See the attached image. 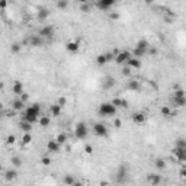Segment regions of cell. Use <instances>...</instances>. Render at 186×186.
I'll return each instance as SVG.
<instances>
[{
  "label": "cell",
  "mask_w": 186,
  "mask_h": 186,
  "mask_svg": "<svg viewBox=\"0 0 186 186\" xmlns=\"http://www.w3.org/2000/svg\"><path fill=\"white\" fill-rule=\"evenodd\" d=\"M121 73H122L124 77H130V76H131V68H130V67H124Z\"/></svg>",
  "instance_id": "b9f144b4"
},
{
  "label": "cell",
  "mask_w": 186,
  "mask_h": 186,
  "mask_svg": "<svg viewBox=\"0 0 186 186\" xmlns=\"http://www.w3.org/2000/svg\"><path fill=\"white\" fill-rule=\"evenodd\" d=\"M116 109H118V108H116L115 105H112V102H103V103L99 105L97 112H99L100 116L108 118V116H114V115L116 114Z\"/></svg>",
  "instance_id": "7a4b0ae2"
},
{
  "label": "cell",
  "mask_w": 186,
  "mask_h": 186,
  "mask_svg": "<svg viewBox=\"0 0 186 186\" xmlns=\"http://www.w3.org/2000/svg\"><path fill=\"white\" fill-rule=\"evenodd\" d=\"M73 186H83V183H81V182H77V180H76V183H74Z\"/></svg>",
  "instance_id": "f5cc1de1"
},
{
  "label": "cell",
  "mask_w": 186,
  "mask_h": 186,
  "mask_svg": "<svg viewBox=\"0 0 186 186\" xmlns=\"http://www.w3.org/2000/svg\"><path fill=\"white\" fill-rule=\"evenodd\" d=\"M32 143V135H31V132H25L23 135H22V144L26 145V144H31Z\"/></svg>",
  "instance_id": "e575fe53"
},
{
  "label": "cell",
  "mask_w": 186,
  "mask_h": 186,
  "mask_svg": "<svg viewBox=\"0 0 186 186\" xmlns=\"http://www.w3.org/2000/svg\"><path fill=\"white\" fill-rule=\"evenodd\" d=\"M154 166H156L159 170H164L166 169V161L163 160V159H160V157H159V159H156V160H154Z\"/></svg>",
  "instance_id": "f546056e"
},
{
  "label": "cell",
  "mask_w": 186,
  "mask_h": 186,
  "mask_svg": "<svg viewBox=\"0 0 186 186\" xmlns=\"http://www.w3.org/2000/svg\"><path fill=\"white\" fill-rule=\"evenodd\" d=\"M115 83H116V80H115L112 76H105L103 77V80H102V89L110 90L115 86Z\"/></svg>",
  "instance_id": "7c38bea8"
},
{
  "label": "cell",
  "mask_w": 186,
  "mask_h": 186,
  "mask_svg": "<svg viewBox=\"0 0 186 186\" xmlns=\"http://www.w3.org/2000/svg\"><path fill=\"white\" fill-rule=\"evenodd\" d=\"M147 54V51H143V50H138V48H134V51H132V55H134V58H143L144 55Z\"/></svg>",
  "instance_id": "836d02e7"
},
{
  "label": "cell",
  "mask_w": 186,
  "mask_h": 186,
  "mask_svg": "<svg viewBox=\"0 0 186 186\" xmlns=\"http://www.w3.org/2000/svg\"><path fill=\"white\" fill-rule=\"evenodd\" d=\"M179 174H180V178H182V179H186V167H185V166H183L182 169H180Z\"/></svg>",
  "instance_id": "c3c4849f"
},
{
  "label": "cell",
  "mask_w": 186,
  "mask_h": 186,
  "mask_svg": "<svg viewBox=\"0 0 186 186\" xmlns=\"http://www.w3.org/2000/svg\"><path fill=\"white\" fill-rule=\"evenodd\" d=\"M50 9H46V7H39L38 9V12H37V17H38V21L44 22L46 21L48 17H50Z\"/></svg>",
  "instance_id": "9a60e30c"
},
{
  "label": "cell",
  "mask_w": 186,
  "mask_h": 186,
  "mask_svg": "<svg viewBox=\"0 0 186 186\" xmlns=\"http://www.w3.org/2000/svg\"><path fill=\"white\" fill-rule=\"evenodd\" d=\"M109 17L112 19V21H118V19H119V13L118 12H112L109 15Z\"/></svg>",
  "instance_id": "bcb514c9"
},
{
  "label": "cell",
  "mask_w": 186,
  "mask_h": 186,
  "mask_svg": "<svg viewBox=\"0 0 186 186\" xmlns=\"http://www.w3.org/2000/svg\"><path fill=\"white\" fill-rule=\"evenodd\" d=\"M55 140L58 141V144H61V145H63V144L67 143V134H64V132H60L58 135L55 137Z\"/></svg>",
  "instance_id": "d590c367"
},
{
  "label": "cell",
  "mask_w": 186,
  "mask_h": 186,
  "mask_svg": "<svg viewBox=\"0 0 186 186\" xmlns=\"http://www.w3.org/2000/svg\"><path fill=\"white\" fill-rule=\"evenodd\" d=\"M85 151H86V154H92V153H93V145H92V144H86V145H85Z\"/></svg>",
  "instance_id": "7bdbcfd3"
},
{
  "label": "cell",
  "mask_w": 186,
  "mask_h": 186,
  "mask_svg": "<svg viewBox=\"0 0 186 186\" xmlns=\"http://www.w3.org/2000/svg\"><path fill=\"white\" fill-rule=\"evenodd\" d=\"M114 4H115L114 0H97L96 3H95V6H96L99 10H102V12H106V10H109Z\"/></svg>",
  "instance_id": "ba28073f"
},
{
  "label": "cell",
  "mask_w": 186,
  "mask_h": 186,
  "mask_svg": "<svg viewBox=\"0 0 186 186\" xmlns=\"http://www.w3.org/2000/svg\"><path fill=\"white\" fill-rule=\"evenodd\" d=\"M148 182L151 183V186H157L159 183H161V180H163V178H161L160 174H156V173H150L147 176Z\"/></svg>",
  "instance_id": "d6986e66"
},
{
  "label": "cell",
  "mask_w": 186,
  "mask_h": 186,
  "mask_svg": "<svg viewBox=\"0 0 186 186\" xmlns=\"http://www.w3.org/2000/svg\"><path fill=\"white\" fill-rule=\"evenodd\" d=\"M41 118V105L39 103H34L31 106H26V109L22 112V121H26L34 125L35 122H38Z\"/></svg>",
  "instance_id": "6da1fadb"
},
{
  "label": "cell",
  "mask_w": 186,
  "mask_h": 186,
  "mask_svg": "<svg viewBox=\"0 0 186 186\" xmlns=\"http://www.w3.org/2000/svg\"><path fill=\"white\" fill-rule=\"evenodd\" d=\"M80 10L85 13H89L90 10H92V3H89V2H83V3H80Z\"/></svg>",
  "instance_id": "d6a6232c"
},
{
  "label": "cell",
  "mask_w": 186,
  "mask_h": 186,
  "mask_svg": "<svg viewBox=\"0 0 186 186\" xmlns=\"http://www.w3.org/2000/svg\"><path fill=\"white\" fill-rule=\"evenodd\" d=\"M25 44H28L31 46H41L44 44V38L39 37V35H31L29 38L25 41Z\"/></svg>",
  "instance_id": "9c48e42d"
},
{
  "label": "cell",
  "mask_w": 186,
  "mask_h": 186,
  "mask_svg": "<svg viewBox=\"0 0 186 186\" xmlns=\"http://www.w3.org/2000/svg\"><path fill=\"white\" fill-rule=\"evenodd\" d=\"M54 34H55V29H54V26H52V25L42 26V28L39 29V32H38V35H39V37H42L44 39H45V38H52Z\"/></svg>",
  "instance_id": "8992f818"
},
{
  "label": "cell",
  "mask_w": 186,
  "mask_h": 186,
  "mask_svg": "<svg viewBox=\"0 0 186 186\" xmlns=\"http://www.w3.org/2000/svg\"><path fill=\"white\" fill-rule=\"evenodd\" d=\"M10 51H12V54H17V52L21 51V44L13 42L12 45H10Z\"/></svg>",
  "instance_id": "f35d334b"
},
{
  "label": "cell",
  "mask_w": 186,
  "mask_h": 186,
  "mask_svg": "<svg viewBox=\"0 0 186 186\" xmlns=\"http://www.w3.org/2000/svg\"><path fill=\"white\" fill-rule=\"evenodd\" d=\"M186 96V92L183 89H179L178 86L174 87V93H173V97H185Z\"/></svg>",
  "instance_id": "8d00e7d4"
},
{
  "label": "cell",
  "mask_w": 186,
  "mask_h": 186,
  "mask_svg": "<svg viewBox=\"0 0 186 186\" xmlns=\"http://www.w3.org/2000/svg\"><path fill=\"white\" fill-rule=\"evenodd\" d=\"M131 119H132V122L137 124V125H143L147 121V115L144 114V112H134L131 115Z\"/></svg>",
  "instance_id": "8fae6325"
},
{
  "label": "cell",
  "mask_w": 186,
  "mask_h": 186,
  "mask_svg": "<svg viewBox=\"0 0 186 186\" xmlns=\"http://www.w3.org/2000/svg\"><path fill=\"white\" fill-rule=\"evenodd\" d=\"M174 147L176 148H186V140L185 138H178L176 143H174Z\"/></svg>",
  "instance_id": "74e56055"
},
{
  "label": "cell",
  "mask_w": 186,
  "mask_h": 186,
  "mask_svg": "<svg viewBox=\"0 0 186 186\" xmlns=\"http://www.w3.org/2000/svg\"><path fill=\"white\" fill-rule=\"evenodd\" d=\"M6 6H7V2H6V0H2V2H0V7L4 9Z\"/></svg>",
  "instance_id": "816d5d0a"
},
{
  "label": "cell",
  "mask_w": 186,
  "mask_h": 186,
  "mask_svg": "<svg viewBox=\"0 0 186 186\" xmlns=\"http://www.w3.org/2000/svg\"><path fill=\"white\" fill-rule=\"evenodd\" d=\"M61 106L58 105V103H54V105H51L50 106V114L51 116H60V114H61Z\"/></svg>",
  "instance_id": "d4e9b609"
},
{
  "label": "cell",
  "mask_w": 186,
  "mask_h": 186,
  "mask_svg": "<svg viewBox=\"0 0 186 186\" xmlns=\"http://www.w3.org/2000/svg\"><path fill=\"white\" fill-rule=\"evenodd\" d=\"M119 51L118 50H114V51H108V52H103V54H99L96 57V63L99 66H105V64L110 63V61H115V57L118 54Z\"/></svg>",
  "instance_id": "3957f363"
},
{
  "label": "cell",
  "mask_w": 186,
  "mask_h": 186,
  "mask_svg": "<svg viewBox=\"0 0 186 186\" xmlns=\"http://www.w3.org/2000/svg\"><path fill=\"white\" fill-rule=\"evenodd\" d=\"M135 48H138V50H143V51H147V52H148V50H150V44H148L147 39H140L138 42H137Z\"/></svg>",
  "instance_id": "484cf974"
},
{
  "label": "cell",
  "mask_w": 186,
  "mask_h": 186,
  "mask_svg": "<svg viewBox=\"0 0 186 186\" xmlns=\"http://www.w3.org/2000/svg\"><path fill=\"white\" fill-rule=\"evenodd\" d=\"M128 173H130V169H128L125 164H121L114 174L115 182L116 183H125L128 180Z\"/></svg>",
  "instance_id": "277c9868"
},
{
  "label": "cell",
  "mask_w": 186,
  "mask_h": 186,
  "mask_svg": "<svg viewBox=\"0 0 186 186\" xmlns=\"http://www.w3.org/2000/svg\"><path fill=\"white\" fill-rule=\"evenodd\" d=\"M19 128L22 130V132L25 134V132H31L32 131V124L26 122V121H21V124H19Z\"/></svg>",
  "instance_id": "83f0119b"
},
{
  "label": "cell",
  "mask_w": 186,
  "mask_h": 186,
  "mask_svg": "<svg viewBox=\"0 0 186 186\" xmlns=\"http://www.w3.org/2000/svg\"><path fill=\"white\" fill-rule=\"evenodd\" d=\"M17 178V170L16 169H7L4 172V179L7 180V182H12L15 179Z\"/></svg>",
  "instance_id": "7402d4cb"
},
{
  "label": "cell",
  "mask_w": 186,
  "mask_h": 186,
  "mask_svg": "<svg viewBox=\"0 0 186 186\" xmlns=\"http://www.w3.org/2000/svg\"><path fill=\"white\" fill-rule=\"evenodd\" d=\"M57 103H58L61 108H64V106H66V103H67V99H66V97H60L58 100H57Z\"/></svg>",
  "instance_id": "f6af8a7d"
},
{
  "label": "cell",
  "mask_w": 186,
  "mask_h": 186,
  "mask_svg": "<svg viewBox=\"0 0 186 186\" xmlns=\"http://www.w3.org/2000/svg\"><path fill=\"white\" fill-rule=\"evenodd\" d=\"M93 132H95L97 137H108V128L100 122H97L93 125Z\"/></svg>",
  "instance_id": "30bf717a"
},
{
  "label": "cell",
  "mask_w": 186,
  "mask_h": 186,
  "mask_svg": "<svg viewBox=\"0 0 186 186\" xmlns=\"http://www.w3.org/2000/svg\"><path fill=\"white\" fill-rule=\"evenodd\" d=\"M6 186H12V185H6Z\"/></svg>",
  "instance_id": "11a10c76"
},
{
  "label": "cell",
  "mask_w": 186,
  "mask_h": 186,
  "mask_svg": "<svg viewBox=\"0 0 186 186\" xmlns=\"http://www.w3.org/2000/svg\"><path fill=\"white\" fill-rule=\"evenodd\" d=\"M114 127H115V128H121V127H122V121H121L119 118H116V119L114 121Z\"/></svg>",
  "instance_id": "7dc6e473"
},
{
  "label": "cell",
  "mask_w": 186,
  "mask_h": 186,
  "mask_svg": "<svg viewBox=\"0 0 186 186\" xmlns=\"http://www.w3.org/2000/svg\"><path fill=\"white\" fill-rule=\"evenodd\" d=\"M38 122H39V125H41L42 128H46L51 124V116H41Z\"/></svg>",
  "instance_id": "f1b7e54d"
},
{
  "label": "cell",
  "mask_w": 186,
  "mask_h": 186,
  "mask_svg": "<svg viewBox=\"0 0 186 186\" xmlns=\"http://www.w3.org/2000/svg\"><path fill=\"white\" fill-rule=\"evenodd\" d=\"M63 183L66 186H73L74 183H76V179H74V176H73V174H64Z\"/></svg>",
  "instance_id": "4316f807"
},
{
  "label": "cell",
  "mask_w": 186,
  "mask_h": 186,
  "mask_svg": "<svg viewBox=\"0 0 186 186\" xmlns=\"http://www.w3.org/2000/svg\"><path fill=\"white\" fill-rule=\"evenodd\" d=\"M173 154L176 156V159H178L179 161H182V163H185L186 160V148H173Z\"/></svg>",
  "instance_id": "e0dca14e"
},
{
  "label": "cell",
  "mask_w": 186,
  "mask_h": 186,
  "mask_svg": "<svg viewBox=\"0 0 186 186\" xmlns=\"http://www.w3.org/2000/svg\"><path fill=\"white\" fill-rule=\"evenodd\" d=\"M12 93H15V95H17V96H21L22 93H25L23 92V83L22 81H15L12 86Z\"/></svg>",
  "instance_id": "44dd1931"
},
{
  "label": "cell",
  "mask_w": 186,
  "mask_h": 186,
  "mask_svg": "<svg viewBox=\"0 0 186 186\" xmlns=\"http://www.w3.org/2000/svg\"><path fill=\"white\" fill-rule=\"evenodd\" d=\"M60 148H61V144H58L57 140H50V141H46V151L58 153Z\"/></svg>",
  "instance_id": "4fadbf2b"
},
{
  "label": "cell",
  "mask_w": 186,
  "mask_h": 186,
  "mask_svg": "<svg viewBox=\"0 0 186 186\" xmlns=\"http://www.w3.org/2000/svg\"><path fill=\"white\" fill-rule=\"evenodd\" d=\"M141 60L138 58H134V57H131V58L128 60V63H127V67H130L131 70H140L141 68Z\"/></svg>",
  "instance_id": "2e32d148"
},
{
  "label": "cell",
  "mask_w": 186,
  "mask_h": 186,
  "mask_svg": "<svg viewBox=\"0 0 186 186\" xmlns=\"http://www.w3.org/2000/svg\"><path fill=\"white\" fill-rule=\"evenodd\" d=\"M130 58H131V52H130V51H127V50L119 51L118 54H116V57H115V63L116 64H127Z\"/></svg>",
  "instance_id": "52a82bcc"
},
{
  "label": "cell",
  "mask_w": 186,
  "mask_h": 186,
  "mask_svg": "<svg viewBox=\"0 0 186 186\" xmlns=\"http://www.w3.org/2000/svg\"><path fill=\"white\" fill-rule=\"evenodd\" d=\"M79 48H80V42L79 41H70V42L66 44V50L68 52H77Z\"/></svg>",
  "instance_id": "ffe728a7"
},
{
  "label": "cell",
  "mask_w": 186,
  "mask_h": 186,
  "mask_svg": "<svg viewBox=\"0 0 186 186\" xmlns=\"http://www.w3.org/2000/svg\"><path fill=\"white\" fill-rule=\"evenodd\" d=\"M19 99H21L22 102H25V103H26V102L29 100V95H28V93H22L21 96H19Z\"/></svg>",
  "instance_id": "ee69618b"
},
{
  "label": "cell",
  "mask_w": 186,
  "mask_h": 186,
  "mask_svg": "<svg viewBox=\"0 0 186 186\" xmlns=\"http://www.w3.org/2000/svg\"><path fill=\"white\" fill-rule=\"evenodd\" d=\"M112 105H115L116 108H127L128 102L125 99H121V97H114L112 99Z\"/></svg>",
  "instance_id": "cb8c5ba5"
},
{
  "label": "cell",
  "mask_w": 186,
  "mask_h": 186,
  "mask_svg": "<svg viewBox=\"0 0 186 186\" xmlns=\"http://www.w3.org/2000/svg\"><path fill=\"white\" fill-rule=\"evenodd\" d=\"M15 141H16V137L15 135H9L7 137V144H13Z\"/></svg>",
  "instance_id": "681fc988"
},
{
  "label": "cell",
  "mask_w": 186,
  "mask_h": 186,
  "mask_svg": "<svg viewBox=\"0 0 186 186\" xmlns=\"http://www.w3.org/2000/svg\"><path fill=\"white\" fill-rule=\"evenodd\" d=\"M87 134H89V128H87V125L85 122H79L74 127V135H76V138L85 140L87 137Z\"/></svg>",
  "instance_id": "5b68a950"
},
{
  "label": "cell",
  "mask_w": 186,
  "mask_h": 186,
  "mask_svg": "<svg viewBox=\"0 0 186 186\" xmlns=\"http://www.w3.org/2000/svg\"><path fill=\"white\" fill-rule=\"evenodd\" d=\"M160 114L163 115V116H166V118H169V116H172V109H170L169 106H161L160 108Z\"/></svg>",
  "instance_id": "1f68e13d"
},
{
  "label": "cell",
  "mask_w": 186,
  "mask_h": 186,
  "mask_svg": "<svg viewBox=\"0 0 186 186\" xmlns=\"http://www.w3.org/2000/svg\"><path fill=\"white\" fill-rule=\"evenodd\" d=\"M55 6H57V9H66L68 6V2L67 0H58V2L55 3Z\"/></svg>",
  "instance_id": "ab89813d"
},
{
  "label": "cell",
  "mask_w": 186,
  "mask_h": 186,
  "mask_svg": "<svg viewBox=\"0 0 186 186\" xmlns=\"http://www.w3.org/2000/svg\"><path fill=\"white\" fill-rule=\"evenodd\" d=\"M148 54L156 55V54H157V50H156V48H151V46H150V50H148Z\"/></svg>",
  "instance_id": "f907efd6"
},
{
  "label": "cell",
  "mask_w": 186,
  "mask_h": 186,
  "mask_svg": "<svg viewBox=\"0 0 186 186\" xmlns=\"http://www.w3.org/2000/svg\"><path fill=\"white\" fill-rule=\"evenodd\" d=\"M125 87H127L128 90H131V92H140V90H141V83H140L138 80H135V79H132V80L127 81Z\"/></svg>",
  "instance_id": "5bb4252c"
},
{
  "label": "cell",
  "mask_w": 186,
  "mask_h": 186,
  "mask_svg": "<svg viewBox=\"0 0 186 186\" xmlns=\"http://www.w3.org/2000/svg\"><path fill=\"white\" fill-rule=\"evenodd\" d=\"M41 164L42 166H50L51 164V159L50 157H46V156H44L42 159H41Z\"/></svg>",
  "instance_id": "60d3db41"
},
{
  "label": "cell",
  "mask_w": 186,
  "mask_h": 186,
  "mask_svg": "<svg viewBox=\"0 0 186 186\" xmlns=\"http://www.w3.org/2000/svg\"><path fill=\"white\" fill-rule=\"evenodd\" d=\"M10 163H12V166H15V167H21L23 160H22L19 156H13L12 159H10Z\"/></svg>",
  "instance_id": "4dcf8cb0"
},
{
  "label": "cell",
  "mask_w": 186,
  "mask_h": 186,
  "mask_svg": "<svg viewBox=\"0 0 186 186\" xmlns=\"http://www.w3.org/2000/svg\"><path fill=\"white\" fill-rule=\"evenodd\" d=\"M183 166H185V167H186V160H185V163H183Z\"/></svg>",
  "instance_id": "db71d44e"
},
{
  "label": "cell",
  "mask_w": 186,
  "mask_h": 186,
  "mask_svg": "<svg viewBox=\"0 0 186 186\" xmlns=\"http://www.w3.org/2000/svg\"><path fill=\"white\" fill-rule=\"evenodd\" d=\"M12 108L15 110H17V112H23V110L26 109V103L22 102L21 99H15V100L12 102Z\"/></svg>",
  "instance_id": "ac0fdd59"
},
{
  "label": "cell",
  "mask_w": 186,
  "mask_h": 186,
  "mask_svg": "<svg viewBox=\"0 0 186 186\" xmlns=\"http://www.w3.org/2000/svg\"><path fill=\"white\" fill-rule=\"evenodd\" d=\"M172 103L174 105V108H185L186 106V96L185 97H173Z\"/></svg>",
  "instance_id": "603a6c76"
}]
</instances>
